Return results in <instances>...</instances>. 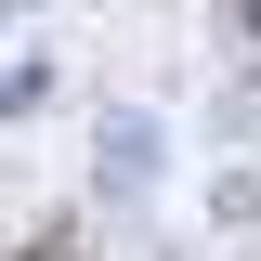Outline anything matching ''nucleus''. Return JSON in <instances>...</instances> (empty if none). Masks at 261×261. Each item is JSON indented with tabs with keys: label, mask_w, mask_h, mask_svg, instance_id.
I'll list each match as a JSON object with an SVG mask.
<instances>
[{
	"label": "nucleus",
	"mask_w": 261,
	"mask_h": 261,
	"mask_svg": "<svg viewBox=\"0 0 261 261\" xmlns=\"http://www.w3.org/2000/svg\"><path fill=\"white\" fill-rule=\"evenodd\" d=\"M235 27H248V65H261V0H235Z\"/></svg>",
	"instance_id": "obj_3"
},
{
	"label": "nucleus",
	"mask_w": 261,
	"mask_h": 261,
	"mask_svg": "<svg viewBox=\"0 0 261 261\" xmlns=\"http://www.w3.org/2000/svg\"><path fill=\"white\" fill-rule=\"evenodd\" d=\"M157 170H170V118H157V105H105V118H92V196L130 209Z\"/></svg>",
	"instance_id": "obj_1"
},
{
	"label": "nucleus",
	"mask_w": 261,
	"mask_h": 261,
	"mask_svg": "<svg viewBox=\"0 0 261 261\" xmlns=\"http://www.w3.org/2000/svg\"><path fill=\"white\" fill-rule=\"evenodd\" d=\"M209 222H222V235H261V157H222V170H209Z\"/></svg>",
	"instance_id": "obj_2"
},
{
	"label": "nucleus",
	"mask_w": 261,
	"mask_h": 261,
	"mask_svg": "<svg viewBox=\"0 0 261 261\" xmlns=\"http://www.w3.org/2000/svg\"><path fill=\"white\" fill-rule=\"evenodd\" d=\"M27 13H39V0H0V27H27Z\"/></svg>",
	"instance_id": "obj_4"
}]
</instances>
